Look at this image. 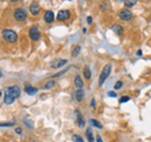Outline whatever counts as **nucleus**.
<instances>
[{"label":"nucleus","mask_w":151,"mask_h":142,"mask_svg":"<svg viewBox=\"0 0 151 142\" xmlns=\"http://www.w3.org/2000/svg\"><path fill=\"white\" fill-rule=\"evenodd\" d=\"M111 72H112V65H111V64H107V65L102 68L101 74H100V76H99V86H100V87H101V86L105 83V81L108 79Z\"/></svg>","instance_id":"nucleus-1"},{"label":"nucleus","mask_w":151,"mask_h":142,"mask_svg":"<svg viewBox=\"0 0 151 142\" xmlns=\"http://www.w3.org/2000/svg\"><path fill=\"white\" fill-rule=\"evenodd\" d=\"M2 37L8 43H15L18 40V34L14 30H11V29H5L2 31Z\"/></svg>","instance_id":"nucleus-2"},{"label":"nucleus","mask_w":151,"mask_h":142,"mask_svg":"<svg viewBox=\"0 0 151 142\" xmlns=\"http://www.w3.org/2000/svg\"><path fill=\"white\" fill-rule=\"evenodd\" d=\"M14 18H15L17 21H19V22L24 21V20L27 18V12H26V9L22 8V7L17 8V9L14 11Z\"/></svg>","instance_id":"nucleus-3"},{"label":"nucleus","mask_w":151,"mask_h":142,"mask_svg":"<svg viewBox=\"0 0 151 142\" xmlns=\"http://www.w3.org/2000/svg\"><path fill=\"white\" fill-rule=\"evenodd\" d=\"M5 92H6V94H8V95H11L12 97H14V98L17 99L18 97H20L21 90H20L19 86H11V87H7V88H6Z\"/></svg>","instance_id":"nucleus-4"},{"label":"nucleus","mask_w":151,"mask_h":142,"mask_svg":"<svg viewBox=\"0 0 151 142\" xmlns=\"http://www.w3.org/2000/svg\"><path fill=\"white\" fill-rule=\"evenodd\" d=\"M119 18L122 21H130L132 18V13L130 12V9L128 8H123L119 12Z\"/></svg>","instance_id":"nucleus-5"},{"label":"nucleus","mask_w":151,"mask_h":142,"mask_svg":"<svg viewBox=\"0 0 151 142\" xmlns=\"http://www.w3.org/2000/svg\"><path fill=\"white\" fill-rule=\"evenodd\" d=\"M29 37H30V39L34 40V42L40 40V38H41V33H40V30H38V28L36 26H33V27L29 29Z\"/></svg>","instance_id":"nucleus-6"},{"label":"nucleus","mask_w":151,"mask_h":142,"mask_svg":"<svg viewBox=\"0 0 151 142\" xmlns=\"http://www.w3.org/2000/svg\"><path fill=\"white\" fill-rule=\"evenodd\" d=\"M71 16V12L70 11H68V9H62V11H59L58 12V14H57V20L58 21H66V20H69Z\"/></svg>","instance_id":"nucleus-7"},{"label":"nucleus","mask_w":151,"mask_h":142,"mask_svg":"<svg viewBox=\"0 0 151 142\" xmlns=\"http://www.w3.org/2000/svg\"><path fill=\"white\" fill-rule=\"evenodd\" d=\"M66 64H68V60L66 59H56V60H52L50 62V67L57 70V68H60V67L65 66Z\"/></svg>","instance_id":"nucleus-8"},{"label":"nucleus","mask_w":151,"mask_h":142,"mask_svg":"<svg viewBox=\"0 0 151 142\" xmlns=\"http://www.w3.org/2000/svg\"><path fill=\"white\" fill-rule=\"evenodd\" d=\"M54 20H55V14H54L52 11H47L44 13V21L47 23H52Z\"/></svg>","instance_id":"nucleus-9"},{"label":"nucleus","mask_w":151,"mask_h":142,"mask_svg":"<svg viewBox=\"0 0 151 142\" xmlns=\"http://www.w3.org/2000/svg\"><path fill=\"white\" fill-rule=\"evenodd\" d=\"M75 97L77 102H81V101L84 99V97H85V91H84V89L83 88L77 89L75 92Z\"/></svg>","instance_id":"nucleus-10"},{"label":"nucleus","mask_w":151,"mask_h":142,"mask_svg":"<svg viewBox=\"0 0 151 142\" xmlns=\"http://www.w3.org/2000/svg\"><path fill=\"white\" fill-rule=\"evenodd\" d=\"M29 11H30V13L33 14V15H38L40 14V11H41V8H40V6H38L36 2H32V5L29 6Z\"/></svg>","instance_id":"nucleus-11"},{"label":"nucleus","mask_w":151,"mask_h":142,"mask_svg":"<svg viewBox=\"0 0 151 142\" xmlns=\"http://www.w3.org/2000/svg\"><path fill=\"white\" fill-rule=\"evenodd\" d=\"M75 113H76V118H77V124H78V126H79V127H84V126H85V120H84L81 113H80L78 110H76Z\"/></svg>","instance_id":"nucleus-12"},{"label":"nucleus","mask_w":151,"mask_h":142,"mask_svg":"<svg viewBox=\"0 0 151 142\" xmlns=\"http://www.w3.org/2000/svg\"><path fill=\"white\" fill-rule=\"evenodd\" d=\"M24 91H26L28 95H35L38 91V89L35 88V87H33V86H30V84H26V86H24Z\"/></svg>","instance_id":"nucleus-13"},{"label":"nucleus","mask_w":151,"mask_h":142,"mask_svg":"<svg viewBox=\"0 0 151 142\" xmlns=\"http://www.w3.org/2000/svg\"><path fill=\"white\" fill-rule=\"evenodd\" d=\"M75 86L77 89H80L84 87V81H83V79L79 75H77L75 77Z\"/></svg>","instance_id":"nucleus-14"},{"label":"nucleus","mask_w":151,"mask_h":142,"mask_svg":"<svg viewBox=\"0 0 151 142\" xmlns=\"http://www.w3.org/2000/svg\"><path fill=\"white\" fill-rule=\"evenodd\" d=\"M112 30H113L115 34H117V35H122L124 33L122 26H120V24H114L113 27H112Z\"/></svg>","instance_id":"nucleus-15"},{"label":"nucleus","mask_w":151,"mask_h":142,"mask_svg":"<svg viewBox=\"0 0 151 142\" xmlns=\"http://www.w3.org/2000/svg\"><path fill=\"white\" fill-rule=\"evenodd\" d=\"M14 101H15V98H14V97H12L11 95H8V94H6V92H5V97H4V102H5V104H7V105L13 104V103H14Z\"/></svg>","instance_id":"nucleus-16"},{"label":"nucleus","mask_w":151,"mask_h":142,"mask_svg":"<svg viewBox=\"0 0 151 142\" xmlns=\"http://www.w3.org/2000/svg\"><path fill=\"white\" fill-rule=\"evenodd\" d=\"M123 2H124V6H126V8H132L134 7L136 4H137V0H123Z\"/></svg>","instance_id":"nucleus-17"},{"label":"nucleus","mask_w":151,"mask_h":142,"mask_svg":"<svg viewBox=\"0 0 151 142\" xmlns=\"http://www.w3.org/2000/svg\"><path fill=\"white\" fill-rule=\"evenodd\" d=\"M86 138H87L88 142H95L94 136H93V132H92L91 128H87V129H86Z\"/></svg>","instance_id":"nucleus-18"},{"label":"nucleus","mask_w":151,"mask_h":142,"mask_svg":"<svg viewBox=\"0 0 151 142\" xmlns=\"http://www.w3.org/2000/svg\"><path fill=\"white\" fill-rule=\"evenodd\" d=\"M23 123H24V125H26L28 128H34V123H33L28 117H24V118H23Z\"/></svg>","instance_id":"nucleus-19"},{"label":"nucleus","mask_w":151,"mask_h":142,"mask_svg":"<svg viewBox=\"0 0 151 142\" xmlns=\"http://www.w3.org/2000/svg\"><path fill=\"white\" fill-rule=\"evenodd\" d=\"M80 50H81L80 45H76L75 48L72 49V53H71V55H72L73 58H76V57H78V54L80 53Z\"/></svg>","instance_id":"nucleus-20"},{"label":"nucleus","mask_w":151,"mask_h":142,"mask_svg":"<svg viewBox=\"0 0 151 142\" xmlns=\"http://www.w3.org/2000/svg\"><path fill=\"white\" fill-rule=\"evenodd\" d=\"M84 76H85V79H87V80H90L91 76H92L91 70H90V67H87V66L84 68Z\"/></svg>","instance_id":"nucleus-21"},{"label":"nucleus","mask_w":151,"mask_h":142,"mask_svg":"<svg viewBox=\"0 0 151 142\" xmlns=\"http://www.w3.org/2000/svg\"><path fill=\"white\" fill-rule=\"evenodd\" d=\"M90 124L92 125V126H94L96 128H99V129H101L102 128V125L100 121H98V120H95V119H90Z\"/></svg>","instance_id":"nucleus-22"},{"label":"nucleus","mask_w":151,"mask_h":142,"mask_svg":"<svg viewBox=\"0 0 151 142\" xmlns=\"http://www.w3.org/2000/svg\"><path fill=\"white\" fill-rule=\"evenodd\" d=\"M55 84H56V82H55L54 80H49V81H48V82L44 84V89H45V90H49V89L52 88Z\"/></svg>","instance_id":"nucleus-23"},{"label":"nucleus","mask_w":151,"mask_h":142,"mask_svg":"<svg viewBox=\"0 0 151 142\" xmlns=\"http://www.w3.org/2000/svg\"><path fill=\"white\" fill-rule=\"evenodd\" d=\"M72 141L73 142H84V140H83V138H81L80 135L73 134V135H72Z\"/></svg>","instance_id":"nucleus-24"},{"label":"nucleus","mask_w":151,"mask_h":142,"mask_svg":"<svg viewBox=\"0 0 151 142\" xmlns=\"http://www.w3.org/2000/svg\"><path fill=\"white\" fill-rule=\"evenodd\" d=\"M129 101H130V97H129V96H122V97L120 98V103H121V104L127 103V102H129Z\"/></svg>","instance_id":"nucleus-25"},{"label":"nucleus","mask_w":151,"mask_h":142,"mask_svg":"<svg viewBox=\"0 0 151 142\" xmlns=\"http://www.w3.org/2000/svg\"><path fill=\"white\" fill-rule=\"evenodd\" d=\"M122 86H123V82H122V81H117V82L114 84V89H115V90H119V89L122 88Z\"/></svg>","instance_id":"nucleus-26"},{"label":"nucleus","mask_w":151,"mask_h":142,"mask_svg":"<svg viewBox=\"0 0 151 142\" xmlns=\"http://www.w3.org/2000/svg\"><path fill=\"white\" fill-rule=\"evenodd\" d=\"M14 125V121H11V123H0V127H11Z\"/></svg>","instance_id":"nucleus-27"},{"label":"nucleus","mask_w":151,"mask_h":142,"mask_svg":"<svg viewBox=\"0 0 151 142\" xmlns=\"http://www.w3.org/2000/svg\"><path fill=\"white\" fill-rule=\"evenodd\" d=\"M66 72H68V70H64L63 72H59V73H57V74H55V75H54V77H58V76L63 75V74H64V73H66Z\"/></svg>","instance_id":"nucleus-28"},{"label":"nucleus","mask_w":151,"mask_h":142,"mask_svg":"<svg viewBox=\"0 0 151 142\" xmlns=\"http://www.w3.org/2000/svg\"><path fill=\"white\" fill-rule=\"evenodd\" d=\"M91 107H92V109H95V107H96V103H95V98H92V99H91Z\"/></svg>","instance_id":"nucleus-29"},{"label":"nucleus","mask_w":151,"mask_h":142,"mask_svg":"<svg viewBox=\"0 0 151 142\" xmlns=\"http://www.w3.org/2000/svg\"><path fill=\"white\" fill-rule=\"evenodd\" d=\"M108 96H109V97H117L115 91H108Z\"/></svg>","instance_id":"nucleus-30"},{"label":"nucleus","mask_w":151,"mask_h":142,"mask_svg":"<svg viewBox=\"0 0 151 142\" xmlns=\"http://www.w3.org/2000/svg\"><path fill=\"white\" fill-rule=\"evenodd\" d=\"M15 133H17V134H21V133H22V129H21L20 127H17V128H15Z\"/></svg>","instance_id":"nucleus-31"},{"label":"nucleus","mask_w":151,"mask_h":142,"mask_svg":"<svg viewBox=\"0 0 151 142\" xmlns=\"http://www.w3.org/2000/svg\"><path fill=\"white\" fill-rule=\"evenodd\" d=\"M92 21H93V20H92L91 16H88V18H87V23H88V24H91V23H92Z\"/></svg>","instance_id":"nucleus-32"},{"label":"nucleus","mask_w":151,"mask_h":142,"mask_svg":"<svg viewBox=\"0 0 151 142\" xmlns=\"http://www.w3.org/2000/svg\"><path fill=\"white\" fill-rule=\"evenodd\" d=\"M96 142H102V140H101V136H100V135H96Z\"/></svg>","instance_id":"nucleus-33"},{"label":"nucleus","mask_w":151,"mask_h":142,"mask_svg":"<svg viewBox=\"0 0 151 142\" xmlns=\"http://www.w3.org/2000/svg\"><path fill=\"white\" fill-rule=\"evenodd\" d=\"M137 55H142V51H141V50L137 52Z\"/></svg>","instance_id":"nucleus-34"},{"label":"nucleus","mask_w":151,"mask_h":142,"mask_svg":"<svg viewBox=\"0 0 151 142\" xmlns=\"http://www.w3.org/2000/svg\"><path fill=\"white\" fill-rule=\"evenodd\" d=\"M12 2H17V1H19V0H11Z\"/></svg>","instance_id":"nucleus-35"},{"label":"nucleus","mask_w":151,"mask_h":142,"mask_svg":"<svg viewBox=\"0 0 151 142\" xmlns=\"http://www.w3.org/2000/svg\"><path fill=\"white\" fill-rule=\"evenodd\" d=\"M1 75H2V73H1V71H0V77H1Z\"/></svg>","instance_id":"nucleus-36"},{"label":"nucleus","mask_w":151,"mask_h":142,"mask_svg":"<svg viewBox=\"0 0 151 142\" xmlns=\"http://www.w3.org/2000/svg\"><path fill=\"white\" fill-rule=\"evenodd\" d=\"M0 97H1V91H0Z\"/></svg>","instance_id":"nucleus-37"},{"label":"nucleus","mask_w":151,"mask_h":142,"mask_svg":"<svg viewBox=\"0 0 151 142\" xmlns=\"http://www.w3.org/2000/svg\"><path fill=\"white\" fill-rule=\"evenodd\" d=\"M70 1H71V0H70Z\"/></svg>","instance_id":"nucleus-38"}]
</instances>
